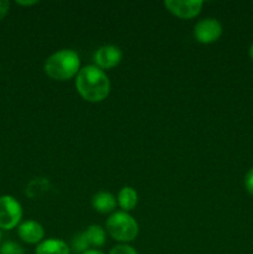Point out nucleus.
Here are the masks:
<instances>
[{"label":"nucleus","instance_id":"obj_1","mask_svg":"<svg viewBox=\"0 0 253 254\" xmlns=\"http://www.w3.org/2000/svg\"><path fill=\"white\" fill-rule=\"evenodd\" d=\"M76 88L84 101L99 103L109 96L111 81L103 69L96 64H88L82 67L77 73Z\"/></svg>","mask_w":253,"mask_h":254},{"label":"nucleus","instance_id":"obj_2","mask_svg":"<svg viewBox=\"0 0 253 254\" xmlns=\"http://www.w3.org/2000/svg\"><path fill=\"white\" fill-rule=\"evenodd\" d=\"M45 73L56 81H68L81 69V60L73 50L63 49L52 54L45 61Z\"/></svg>","mask_w":253,"mask_h":254},{"label":"nucleus","instance_id":"obj_3","mask_svg":"<svg viewBox=\"0 0 253 254\" xmlns=\"http://www.w3.org/2000/svg\"><path fill=\"white\" fill-rule=\"evenodd\" d=\"M108 235L121 243H128L135 240L139 235V225L133 216L124 211H118L109 216L106 222Z\"/></svg>","mask_w":253,"mask_h":254},{"label":"nucleus","instance_id":"obj_4","mask_svg":"<svg viewBox=\"0 0 253 254\" xmlns=\"http://www.w3.org/2000/svg\"><path fill=\"white\" fill-rule=\"evenodd\" d=\"M22 218V207L19 201L10 195L0 196V228L9 231L19 226Z\"/></svg>","mask_w":253,"mask_h":254},{"label":"nucleus","instance_id":"obj_5","mask_svg":"<svg viewBox=\"0 0 253 254\" xmlns=\"http://www.w3.org/2000/svg\"><path fill=\"white\" fill-rule=\"evenodd\" d=\"M222 35V25L213 17L202 19L193 27V36L201 44H212Z\"/></svg>","mask_w":253,"mask_h":254},{"label":"nucleus","instance_id":"obj_6","mask_svg":"<svg viewBox=\"0 0 253 254\" xmlns=\"http://www.w3.org/2000/svg\"><path fill=\"white\" fill-rule=\"evenodd\" d=\"M164 6L180 19H192L197 16L203 6L201 0H165Z\"/></svg>","mask_w":253,"mask_h":254},{"label":"nucleus","instance_id":"obj_7","mask_svg":"<svg viewBox=\"0 0 253 254\" xmlns=\"http://www.w3.org/2000/svg\"><path fill=\"white\" fill-rule=\"evenodd\" d=\"M123 59L122 50L118 46L114 45H103L94 52V64L98 68L103 69H112L118 66Z\"/></svg>","mask_w":253,"mask_h":254},{"label":"nucleus","instance_id":"obj_8","mask_svg":"<svg viewBox=\"0 0 253 254\" xmlns=\"http://www.w3.org/2000/svg\"><path fill=\"white\" fill-rule=\"evenodd\" d=\"M17 235L27 245H40L44 241L45 230L36 221H25L17 227Z\"/></svg>","mask_w":253,"mask_h":254},{"label":"nucleus","instance_id":"obj_9","mask_svg":"<svg viewBox=\"0 0 253 254\" xmlns=\"http://www.w3.org/2000/svg\"><path fill=\"white\" fill-rule=\"evenodd\" d=\"M117 203L118 202L113 193L107 192V191H101L92 197V206L99 213L113 212Z\"/></svg>","mask_w":253,"mask_h":254},{"label":"nucleus","instance_id":"obj_10","mask_svg":"<svg viewBox=\"0 0 253 254\" xmlns=\"http://www.w3.org/2000/svg\"><path fill=\"white\" fill-rule=\"evenodd\" d=\"M35 254H71V250L64 241L51 238L37 245Z\"/></svg>","mask_w":253,"mask_h":254},{"label":"nucleus","instance_id":"obj_11","mask_svg":"<svg viewBox=\"0 0 253 254\" xmlns=\"http://www.w3.org/2000/svg\"><path fill=\"white\" fill-rule=\"evenodd\" d=\"M117 202H118L119 207L124 211V212H129V211L134 210L135 206L138 205V193L130 186H124L118 193L117 197Z\"/></svg>","mask_w":253,"mask_h":254},{"label":"nucleus","instance_id":"obj_12","mask_svg":"<svg viewBox=\"0 0 253 254\" xmlns=\"http://www.w3.org/2000/svg\"><path fill=\"white\" fill-rule=\"evenodd\" d=\"M87 241H88L89 247H93V250L102 247L106 243V231L98 225H92L83 231Z\"/></svg>","mask_w":253,"mask_h":254},{"label":"nucleus","instance_id":"obj_13","mask_svg":"<svg viewBox=\"0 0 253 254\" xmlns=\"http://www.w3.org/2000/svg\"><path fill=\"white\" fill-rule=\"evenodd\" d=\"M71 252L74 254H82L87 252L88 250H92L88 245V241H87L86 236L83 232L78 233V235L74 236L71 241V247H69Z\"/></svg>","mask_w":253,"mask_h":254},{"label":"nucleus","instance_id":"obj_14","mask_svg":"<svg viewBox=\"0 0 253 254\" xmlns=\"http://www.w3.org/2000/svg\"><path fill=\"white\" fill-rule=\"evenodd\" d=\"M0 254H25V251L16 242L7 241L0 246Z\"/></svg>","mask_w":253,"mask_h":254},{"label":"nucleus","instance_id":"obj_15","mask_svg":"<svg viewBox=\"0 0 253 254\" xmlns=\"http://www.w3.org/2000/svg\"><path fill=\"white\" fill-rule=\"evenodd\" d=\"M109 254H138V252L131 246L126 245V243H122V245L114 246L109 251Z\"/></svg>","mask_w":253,"mask_h":254},{"label":"nucleus","instance_id":"obj_16","mask_svg":"<svg viewBox=\"0 0 253 254\" xmlns=\"http://www.w3.org/2000/svg\"><path fill=\"white\" fill-rule=\"evenodd\" d=\"M245 188L250 195L253 196V168L248 170L245 176Z\"/></svg>","mask_w":253,"mask_h":254},{"label":"nucleus","instance_id":"obj_17","mask_svg":"<svg viewBox=\"0 0 253 254\" xmlns=\"http://www.w3.org/2000/svg\"><path fill=\"white\" fill-rule=\"evenodd\" d=\"M10 2L7 0H0V21L6 16L7 11H9Z\"/></svg>","mask_w":253,"mask_h":254},{"label":"nucleus","instance_id":"obj_18","mask_svg":"<svg viewBox=\"0 0 253 254\" xmlns=\"http://www.w3.org/2000/svg\"><path fill=\"white\" fill-rule=\"evenodd\" d=\"M16 4L22 5V6H30V5L37 4L36 0H31V1H16Z\"/></svg>","mask_w":253,"mask_h":254},{"label":"nucleus","instance_id":"obj_19","mask_svg":"<svg viewBox=\"0 0 253 254\" xmlns=\"http://www.w3.org/2000/svg\"><path fill=\"white\" fill-rule=\"evenodd\" d=\"M82 254H104V253L101 252V251L93 250V248H92V250H88V251H87V252H84V253H82Z\"/></svg>","mask_w":253,"mask_h":254},{"label":"nucleus","instance_id":"obj_20","mask_svg":"<svg viewBox=\"0 0 253 254\" xmlns=\"http://www.w3.org/2000/svg\"><path fill=\"white\" fill-rule=\"evenodd\" d=\"M250 56H251V59L253 60V44H252V46H251V49H250Z\"/></svg>","mask_w":253,"mask_h":254},{"label":"nucleus","instance_id":"obj_21","mask_svg":"<svg viewBox=\"0 0 253 254\" xmlns=\"http://www.w3.org/2000/svg\"><path fill=\"white\" fill-rule=\"evenodd\" d=\"M0 242H1V233H0Z\"/></svg>","mask_w":253,"mask_h":254}]
</instances>
